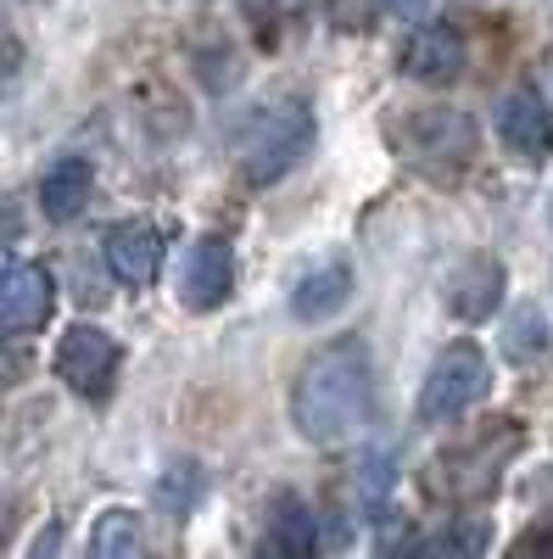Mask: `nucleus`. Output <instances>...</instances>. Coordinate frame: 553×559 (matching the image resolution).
<instances>
[{"instance_id": "f257e3e1", "label": "nucleus", "mask_w": 553, "mask_h": 559, "mask_svg": "<svg viewBox=\"0 0 553 559\" xmlns=\"http://www.w3.org/2000/svg\"><path fill=\"white\" fill-rule=\"evenodd\" d=\"M375 414V358L363 336H330L291 381V419L313 448H341Z\"/></svg>"}, {"instance_id": "f03ea898", "label": "nucleus", "mask_w": 553, "mask_h": 559, "mask_svg": "<svg viewBox=\"0 0 553 559\" xmlns=\"http://www.w3.org/2000/svg\"><path fill=\"white\" fill-rule=\"evenodd\" d=\"M318 140L313 107L302 96H274L236 123V163L247 185H280Z\"/></svg>"}, {"instance_id": "7ed1b4c3", "label": "nucleus", "mask_w": 553, "mask_h": 559, "mask_svg": "<svg viewBox=\"0 0 553 559\" xmlns=\"http://www.w3.org/2000/svg\"><path fill=\"white\" fill-rule=\"evenodd\" d=\"M492 392V364L476 342H447L420 381V426H453Z\"/></svg>"}, {"instance_id": "20e7f679", "label": "nucleus", "mask_w": 553, "mask_h": 559, "mask_svg": "<svg viewBox=\"0 0 553 559\" xmlns=\"http://www.w3.org/2000/svg\"><path fill=\"white\" fill-rule=\"evenodd\" d=\"M392 146L413 163V168H431V174H453V168H470L476 157V118L458 112V107H420L392 123Z\"/></svg>"}, {"instance_id": "39448f33", "label": "nucleus", "mask_w": 553, "mask_h": 559, "mask_svg": "<svg viewBox=\"0 0 553 559\" xmlns=\"http://www.w3.org/2000/svg\"><path fill=\"white\" fill-rule=\"evenodd\" d=\"M118 369H123V347L112 331H101V324H73V331H62L57 376L68 392H79L84 403H101L118 386Z\"/></svg>"}, {"instance_id": "423d86ee", "label": "nucleus", "mask_w": 553, "mask_h": 559, "mask_svg": "<svg viewBox=\"0 0 553 559\" xmlns=\"http://www.w3.org/2000/svg\"><path fill=\"white\" fill-rule=\"evenodd\" d=\"M515 453H520V431H515V426L486 431V437H476L470 448H458V453H442V459H436L431 492L481 498L486 487H497V476L509 471V459H515Z\"/></svg>"}, {"instance_id": "0eeeda50", "label": "nucleus", "mask_w": 553, "mask_h": 559, "mask_svg": "<svg viewBox=\"0 0 553 559\" xmlns=\"http://www.w3.org/2000/svg\"><path fill=\"white\" fill-rule=\"evenodd\" d=\"M236 292V247L224 236H196L179 263V302L191 313H213Z\"/></svg>"}, {"instance_id": "6e6552de", "label": "nucleus", "mask_w": 553, "mask_h": 559, "mask_svg": "<svg viewBox=\"0 0 553 559\" xmlns=\"http://www.w3.org/2000/svg\"><path fill=\"white\" fill-rule=\"evenodd\" d=\"M503 286H509V269H503L492 252H470V258H458L442 280V302L453 319H465V324H486L503 302Z\"/></svg>"}, {"instance_id": "1a4fd4ad", "label": "nucleus", "mask_w": 553, "mask_h": 559, "mask_svg": "<svg viewBox=\"0 0 553 559\" xmlns=\"http://www.w3.org/2000/svg\"><path fill=\"white\" fill-rule=\"evenodd\" d=\"M57 308V280L45 263H12L0 274V336L39 331Z\"/></svg>"}, {"instance_id": "9d476101", "label": "nucleus", "mask_w": 553, "mask_h": 559, "mask_svg": "<svg viewBox=\"0 0 553 559\" xmlns=\"http://www.w3.org/2000/svg\"><path fill=\"white\" fill-rule=\"evenodd\" d=\"M352 292H358L352 263L341 252H330V258H318V263H308L297 274V286H291V319L297 324H330L352 302Z\"/></svg>"}, {"instance_id": "9b49d317", "label": "nucleus", "mask_w": 553, "mask_h": 559, "mask_svg": "<svg viewBox=\"0 0 553 559\" xmlns=\"http://www.w3.org/2000/svg\"><path fill=\"white\" fill-rule=\"evenodd\" d=\"M497 140L520 163H548L553 157V107L542 90H509L497 102Z\"/></svg>"}, {"instance_id": "f8f14e48", "label": "nucleus", "mask_w": 553, "mask_h": 559, "mask_svg": "<svg viewBox=\"0 0 553 559\" xmlns=\"http://www.w3.org/2000/svg\"><path fill=\"white\" fill-rule=\"evenodd\" d=\"M402 79L413 84H453L458 73H465V34H458L453 23H420L408 39H402V57H397Z\"/></svg>"}, {"instance_id": "ddd939ff", "label": "nucleus", "mask_w": 553, "mask_h": 559, "mask_svg": "<svg viewBox=\"0 0 553 559\" xmlns=\"http://www.w3.org/2000/svg\"><path fill=\"white\" fill-rule=\"evenodd\" d=\"M107 269L118 274V286L146 292L163 269V229L146 218H123L107 229Z\"/></svg>"}, {"instance_id": "4468645a", "label": "nucleus", "mask_w": 553, "mask_h": 559, "mask_svg": "<svg viewBox=\"0 0 553 559\" xmlns=\"http://www.w3.org/2000/svg\"><path fill=\"white\" fill-rule=\"evenodd\" d=\"M268 543L274 559H325V537H318V515L308 509L302 492H280L268 515Z\"/></svg>"}, {"instance_id": "2eb2a0df", "label": "nucleus", "mask_w": 553, "mask_h": 559, "mask_svg": "<svg viewBox=\"0 0 553 559\" xmlns=\"http://www.w3.org/2000/svg\"><path fill=\"white\" fill-rule=\"evenodd\" d=\"M89 191H96V168H89L84 157H62L39 179V213L51 224H73L89 207Z\"/></svg>"}, {"instance_id": "dca6fc26", "label": "nucleus", "mask_w": 553, "mask_h": 559, "mask_svg": "<svg viewBox=\"0 0 553 559\" xmlns=\"http://www.w3.org/2000/svg\"><path fill=\"white\" fill-rule=\"evenodd\" d=\"M392 487H397V459L392 448H363L358 471H352V498L363 521H381L392 509Z\"/></svg>"}, {"instance_id": "f3484780", "label": "nucleus", "mask_w": 553, "mask_h": 559, "mask_svg": "<svg viewBox=\"0 0 553 559\" xmlns=\"http://www.w3.org/2000/svg\"><path fill=\"white\" fill-rule=\"evenodd\" d=\"M492 548V521L486 515H458L442 532H431L408 559H486Z\"/></svg>"}, {"instance_id": "a211bd4d", "label": "nucleus", "mask_w": 553, "mask_h": 559, "mask_svg": "<svg viewBox=\"0 0 553 559\" xmlns=\"http://www.w3.org/2000/svg\"><path fill=\"white\" fill-rule=\"evenodd\" d=\"M89 559H152L134 509H101L89 526Z\"/></svg>"}, {"instance_id": "6ab92c4d", "label": "nucleus", "mask_w": 553, "mask_h": 559, "mask_svg": "<svg viewBox=\"0 0 553 559\" xmlns=\"http://www.w3.org/2000/svg\"><path fill=\"white\" fill-rule=\"evenodd\" d=\"M497 347H503V358H509V364H537V358L553 347V324H548V313H542L537 302H520V308H509V319H503V336H497Z\"/></svg>"}, {"instance_id": "aec40b11", "label": "nucleus", "mask_w": 553, "mask_h": 559, "mask_svg": "<svg viewBox=\"0 0 553 559\" xmlns=\"http://www.w3.org/2000/svg\"><path fill=\"white\" fill-rule=\"evenodd\" d=\"M202 498H207V471H202V464H196V459L168 464L163 481H157V503L168 509V515H191Z\"/></svg>"}, {"instance_id": "412c9836", "label": "nucleus", "mask_w": 553, "mask_h": 559, "mask_svg": "<svg viewBox=\"0 0 553 559\" xmlns=\"http://www.w3.org/2000/svg\"><path fill=\"white\" fill-rule=\"evenodd\" d=\"M62 543H68L62 521H45V526L34 532V543H28V554H23V559H62Z\"/></svg>"}, {"instance_id": "4be33fe9", "label": "nucleus", "mask_w": 553, "mask_h": 559, "mask_svg": "<svg viewBox=\"0 0 553 559\" xmlns=\"http://www.w3.org/2000/svg\"><path fill=\"white\" fill-rule=\"evenodd\" d=\"M286 7H291V0H241V12H247L252 23H274Z\"/></svg>"}, {"instance_id": "5701e85b", "label": "nucleus", "mask_w": 553, "mask_h": 559, "mask_svg": "<svg viewBox=\"0 0 553 559\" xmlns=\"http://www.w3.org/2000/svg\"><path fill=\"white\" fill-rule=\"evenodd\" d=\"M17 68V39H12V28L0 23V73H12Z\"/></svg>"}, {"instance_id": "b1692460", "label": "nucleus", "mask_w": 553, "mask_h": 559, "mask_svg": "<svg viewBox=\"0 0 553 559\" xmlns=\"http://www.w3.org/2000/svg\"><path fill=\"white\" fill-rule=\"evenodd\" d=\"M381 7H386L392 17H420V12L431 7V0H381Z\"/></svg>"}, {"instance_id": "393cba45", "label": "nucleus", "mask_w": 553, "mask_h": 559, "mask_svg": "<svg viewBox=\"0 0 553 559\" xmlns=\"http://www.w3.org/2000/svg\"><path fill=\"white\" fill-rule=\"evenodd\" d=\"M520 559H553V532H548V537H537V543H531Z\"/></svg>"}, {"instance_id": "a878e982", "label": "nucleus", "mask_w": 553, "mask_h": 559, "mask_svg": "<svg viewBox=\"0 0 553 559\" xmlns=\"http://www.w3.org/2000/svg\"><path fill=\"white\" fill-rule=\"evenodd\" d=\"M12 369H17V364H12L7 353H0V392H7V386H12Z\"/></svg>"}, {"instance_id": "bb28decb", "label": "nucleus", "mask_w": 553, "mask_h": 559, "mask_svg": "<svg viewBox=\"0 0 553 559\" xmlns=\"http://www.w3.org/2000/svg\"><path fill=\"white\" fill-rule=\"evenodd\" d=\"M252 559H274V554H252Z\"/></svg>"}, {"instance_id": "cd10ccee", "label": "nucleus", "mask_w": 553, "mask_h": 559, "mask_svg": "<svg viewBox=\"0 0 553 559\" xmlns=\"http://www.w3.org/2000/svg\"><path fill=\"white\" fill-rule=\"evenodd\" d=\"M548 218H553V207H548Z\"/></svg>"}]
</instances>
